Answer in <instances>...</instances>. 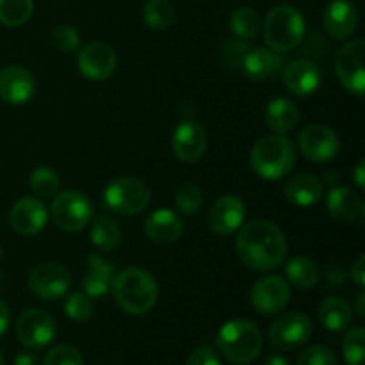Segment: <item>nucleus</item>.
Masks as SVG:
<instances>
[{
    "label": "nucleus",
    "instance_id": "21",
    "mask_svg": "<svg viewBox=\"0 0 365 365\" xmlns=\"http://www.w3.org/2000/svg\"><path fill=\"white\" fill-rule=\"evenodd\" d=\"M284 84L294 96H309L319 88L321 70L314 61L298 59L284 70Z\"/></svg>",
    "mask_w": 365,
    "mask_h": 365
},
{
    "label": "nucleus",
    "instance_id": "1",
    "mask_svg": "<svg viewBox=\"0 0 365 365\" xmlns=\"http://www.w3.org/2000/svg\"><path fill=\"white\" fill-rule=\"evenodd\" d=\"M237 255L250 269L273 271L282 266L287 242L280 228L267 220H252L239 228Z\"/></svg>",
    "mask_w": 365,
    "mask_h": 365
},
{
    "label": "nucleus",
    "instance_id": "16",
    "mask_svg": "<svg viewBox=\"0 0 365 365\" xmlns=\"http://www.w3.org/2000/svg\"><path fill=\"white\" fill-rule=\"evenodd\" d=\"M171 148L182 163H196L207 150V132L198 121H182L173 132Z\"/></svg>",
    "mask_w": 365,
    "mask_h": 365
},
{
    "label": "nucleus",
    "instance_id": "27",
    "mask_svg": "<svg viewBox=\"0 0 365 365\" xmlns=\"http://www.w3.org/2000/svg\"><path fill=\"white\" fill-rule=\"evenodd\" d=\"M319 321L327 330L344 331L351 327V307L341 298H327L319 305Z\"/></svg>",
    "mask_w": 365,
    "mask_h": 365
},
{
    "label": "nucleus",
    "instance_id": "31",
    "mask_svg": "<svg viewBox=\"0 0 365 365\" xmlns=\"http://www.w3.org/2000/svg\"><path fill=\"white\" fill-rule=\"evenodd\" d=\"M260 18L252 7H239L230 16V29L239 39H252L260 31Z\"/></svg>",
    "mask_w": 365,
    "mask_h": 365
},
{
    "label": "nucleus",
    "instance_id": "9",
    "mask_svg": "<svg viewBox=\"0 0 365 365\" xmlns=\"http://www.w3.org/2000/svg\"><path fill=\"white\" fill-rule=\"evenodd\" d=\"M365 43L364 39H355L342 46L335 59V71L344 86L346 91L362 98L365 91V71H364Z\"/></svg>",
    "mask_w": 365,
    "mask_h": 365
},
{
    "label": "nucleus",
    "instance_id": "32",
    "mask_svg": "<svg viewBox=\"0 0 365 365\" xmlns=\"http://www.w3.org/2000/svg\"><path fill=\"white\" fill-rule=\"evenodd\" d=\"M32 9V0H0V24L7 27L24 25L31 18Z\"/></svg>",
    "mask_w": 365,
    "mask_h": 365
},
{
    "label": "nucleus",
    "instance_id": "37",
    "mask_svg": "<svg viewBox=\"0 0 365 365\" xmlns=\"http://www.w3.org/2000/svg\"><path fill=\"white\" fill-rule=\"evenodd\" d=\"M93 310L95 309H93L91 298L81 292H73L64 302V312L71 321H77V323H86L91 319Z\"/></svg>",
    "mask_w": 365,
    "mask_h": 365
},
{
    "label": "nucleus",
    "instance_id": "22",
    "mask_svg": "<svg viewBox=\"0 0 365 365\" xmlns=\"http://www.w3.org/2000/svg\"><path fill=\"white\" fill-rule=\"evenodd\" d=\"M86 262H88V271L82 280V291L89 298H102L113 285V278L116 274L114 266L95 253H91Z\"/></svg>",
    "mask_w": 365,
    "mask_h": 365
},
{
    "label": "nucleus",
    "instance_id": "2",
    "mask_svg": "<svg viewBox=\"0 0 365 365\" xmlns=\"http://www.w3.org/2000/svg\"><path fill=\"white\" fill-rule=\"evenodd\" d=\"M110 291L118 307L130 316L148 314L159 298L155 278L141 267H127L114 274Z\"/></svg>",
    "mask_w": 365,
    "mask_h": 365
},
{
    "label": "nucleus",
    "instance_id": "36",
    "mask_svg": "<svg viewBox=\"0 0 365 365\" xmlns=\"http://www.w3.org/2000/svg\"><path fill=\"white\" fill-rule=\"evenodd\" d=\"M252 50V46L242 39H230L225 43L220 50V61L227 70H241L242 63H245L246 56Z\"/></svg>",
    "mask_w": 365,
    "mask_h": 365
},
{
    "label": "nucleus",
    "instance_id": "44",
    "mask_svg": "<svg viewBox=\"0 0 365 365\" xmlns=\"http://www.w3.org/2000/svg\"><path fill=\"white\" fill-rule=\"evenodd\" d=\"M353 180L359 185V189H365V160L360 159L359 164L355 166V171H353Z\"/></svg>",
    "mask_w": 365,
    "mask_h": 365
},
{
    "label": "nucleus",
    "instance_id": "38",
    "mask_svg": "<svg viewBox=\"0 0 365 365\" xmlns=\"http://www.w3.org/2000/svg\"><path fill=\"white\" fill-rule=\"evenodd\" d=\"M52 45L61 53L77 52L78 46H81V36L70 25H59L52 32Z\"/></svg>",
    "mask_w": 365,
    "mask_h": 365
},
{
    "label": "nucleus",
    "instance_id": "47",
    "mask_svg": "<svg viewBox=\"0 0 365 365\" xmlns=\"http://www.w3.org/2000/svg\"><path fill=\"white\" fill-rule=\"evenodd\" d=\"M356 312H359L360 317L365 316V294L364 292H359V294H356Z\"/></svg>",
    "mask_w": 365,
    "mask_h": 365
},
{
    "label": "nucleus",
    "instance_id": "19",
    "mask_svg": "<svg viewBox=\"0 0 365 365\" xmlns=\"http://www.w3.org/2000/svg\"><path fill=\"white\" fill-rule=\"evenodd\" d=\"M36 81L24 66H7L0 71V100L20 106L34 96Z\"/></svg>",
    "mask_w": 365,
    "mask_h": 365
},
{
    "label": "nucleus",
    "instance_id": "40",
    "mask_svg": "<svg viewBox=\"0 0 365 365\" xmlns=\"http://www.w3.org/2000/svg\"><path fill=\"white\" fill-rule=\"evenodd\" d=\"M298 365H339L334 353L324 346H310L299 355Z\"/></svg>",
    "mask_w": 365,
    "mask_h": 365
},
{
    "label": "nucleus",
    "instance_id": "29",
    "mask_svg": "<svg viewBox=\"0 0 365 365\" xmlns=\"http://www.w3.org/2000/svg\"><path fill=\"white\" fill-rule=\"evenodd\" d=\"M285 277L294 287L310 289L319 280V267L314 260L307 259V257H294L287 262Z\"/></svg>",
    "mask_w": 365,
    "mask_h": 365
},
{
    "label": "nucleus",
    "instance_id": "35",
    "mask_svg": "<svg viewBox=\"0 0 365 365\" xmlns=\"http://www.w3.org/2000/svg\"><path fill=\"white\" fill-rule=\"evenodd\" d=\"M365 330L362 327L351 328L342 341V353H344L348 365H365Z\"/></svg>",
    "mask_w": 365,
    "mask_h": 365
},
{
    "label": "nucleus",
    "instance_id": "48",
    "mask_svg": "<svg viewBox=\"0 0 365 365\" xmlns=\"http://www.w3.org/2000/svg\"><path fill=\"white\" fill-rule=\"evenodd\" d=\"M0 365H4V355H2V351H0Z\"/></svg>",
    "mask_w": 365,
    "mask_h": 365
},
{
    "label": "nucleus",
    "instance_id": "43",
    "mask_svg": "<svg viewBox=\"0 0 365 365\" xmlns=\"http://www.w3.org/2000/svg\"><path fill=\"white\" fill-rule=\"evenodd\" d=\"M11 319V309L2 298H0V337L7 331V327H9Z\"/></svg>",
    "mask_w": 365,
    "mask_h": 365
},
{
    "label": "nucleus",
    "instance_id": "5",
    "mask_svg": "<svg viewBox=\"0 0 365 365\" xmlns=\"http://www.w3.org/2000/svg\"><path fill=\"white\" fill-rule=\"evenodd\" d=\"M305 36V20L292 6H277L264 21V39L274 52H289L302 43Z\"/></svg>",
    "mask_w": 365,
    "mask_h": 365
},
{
    "label": "nucleus",
    "instance_id": "11",
    "mask_svg": "<svg viewBox=\"0 0 365 365\" xmlns=\"http://www.w3.org/2000/svg\"><path fill=\"white\" fill-rule=\"evenodd\" d=\"M291 299V287L277 274L259 278L250 291V302L259 314L273 316L284 310Z\"/></svg>",
    "mask_w": 365,
    "mask_h": 365
},
{
    "label": "nucleus",
    "instance_id": "26",
    "mask_svg": "<svg viewBox=\"0 0 365 365\" xmlns=\"http://www.w3.org/2000/svg\"><path fill=\"white\" fill-rule=\"evenodd\" d=\"M266 125L274 134L285 135L298 125L299 114L294 102L287 98H274L266 107Z\"/></svg>",
    "mask_w": 365,
    "mask_h": 365
},
{
    "label": "nucleus",
    "instance_id": "4",
    "mask_svg": "<svg viewBox=\"0 0 365 365\" xmlns=\"http://www.w3.org/2000/svg\"><path fill=\"white\" fill-rule=\"evenodd\" d=\"M216 344L228 362L246 365L259 359L262 351V335L253 321L232 319L221 327Z\"/></svg>",
    "mask_w": 365,
    "mask_h": 365
},
{
    "label": "nucleus",
    "instance_id": "13",
    "mask_svg": "<svg viewBox=\"0 0 365 365\" xmlns=\"http://www.w3.org/2000/svg\"><path fill=\"white\" fill-rule=\"evenodd\" d=\"M298 146L303 155L312 163H328L337 157L341 141L339 135L327 125L314 123L303 128L298 138Z\"/></svg>",
    "mask_w": 365,
    "mask_h": 365
},
{
    "label": "nucleus",
    "instance_id": "6",
    "mask_svg": "<svg viewBox=\"0 0 365 365\" xmlns=\"http://www.w3.org/2000/svg\"><path fill=\"white\" fill-rule=\"evenodd\" d=\"M150 189L145 182L132 177H120L110 180L103 189V203L107 209L123 216H134L148 207Z\"/></svg>",
    "mask_w": 365,
    "mask_h": 365
},
{
    "label": "nucleus",
    "instance_id": "15",
    "mask_svg": "<svg viewBox=\"0 0 365 365\" xmlns=\"http://www.w3.org/2000/svg\"><path fill=\"white\" fill-rule=\"evenodd\" d=\"M246 207L241 198L234 195L220 196L209 210V227L217 235H232L242 227Z\"/></svg>",
    "mask_w": 365,
    "mask_h": 365
},
{
    "label": "nucleus",
    "instance_id": "7",
    "mask_svg": "<svg viewBox=\"0 0 365 365\" xmlns=\"http://www.w3.org/2000/svg\"><path fill=\"white\" fill-rule=\"evenodd\" d=\"M52 220L64 232H78L93 220V203L84 192L64 191L53 196Z\"/></svg>",
    "mask_w": 365,
    "mask_h": 365
},
{
    "label": "nucleus",
    "instance_id": "33",
    "mask_svg": "<svg viewBox=\"0 0 365 365\" xmlns=\"http://www.w3.org/2000/svg\"><path fill=\"white\" fill-rule=\"evenodd\" d=\"M29 184H31L32 192L36 196H39V198H52L59 191V177L48 166L36 168L31 173Z\"/></svg>",
    "mask_w": 365,
    "mask_h": 365
},
{
    "label": "nucleus",
    "instance_id": "23",
    "mask_svg": "<svg viewBox=\"0 0 365 365\" xmlns=\"http://www.w3.org/2000/svg\"><path fill=\"white\" fill-rule=\"evenodd\" d=\"M287 202L298 207H312L323 198V182L310 173L294 175L287 180L284 187Z\"/></svg>",
    "mask_w": 365,
    "mask_h": 365
},
{
    "label": "nucleus",
    "instance_id": "12",
    "mask_svg": "<svg viewBox=\"0 0 365 365\" xmlns=\"http://www.w3.org/2000/svg\"><path fill=\"white\" fill-rule=\"evenodd\" d=\"M70 282L71 278L66 267L56 262H43L31 271L27 284L32 294L52 302V299H61L66 296Z\"/></svg>",
    "mask_w": 365,
    "mask_h": 365
},
{
    "label": "nucleus",
    "instance_id": "28",
    "mask_svg": "<svg viewBox=\"0 0 365 365\" xmlns=\"http://www.w3.org/2000/svg\"><path fill=\"white\" fill-rule=\"evenodd\" d=\"M91 230H89V239L93 245L102 252H113L121 242V228L116 220L109 216H96L91 220Z\"/></svg>",
    "mask_w": 365,
    "mask_h": 365
},
{
    "label": "nucleus",
    "instance_id": "8",
    "mask_svg": "<svg viewBox=\"0 0 365 365\" xmlns=\"http://www.w3.org/2000/svg\"><path fill=\"white\" fill-rule=\"evenodd\" d=\"M312 335V321L303 312H289L269 327V344L282 351H291L305 344Z\"/></svg>",
    "mask_w": 365,
    "mask_h": 365
},
{
    "label": "nucleus",
    "instance_id": "39",
    "mask_svg": "<svg viewBox=\"0 0 365 365\" xmlns=\"http://www.w3.org/2000/svg\"><path fill=\"white\" fill-rule=\"evenodd\" d=\"M43 365H84V359L73 346L59 344L46 353Z\"/></svg>",
    "mask_w": 365,
    "mask_h": 365
},
{
    "label": "nucleus",
    "instance_id": "18",
    "mask_svg": "<svg viewBox=\"0 0 365 365\" xmlns=\"http://www.w3.org/2000/svg\"><path fill=\"white\" fill-rule=\"evenodd\" d=\"M323 25L327 34L335 41L351 38L359 25V13L349 0H331L323 13Z\"/></svg>",
    "mask_w": 365,
    "mask_h": 365
},
{
    "label": "nucleus",
    "instance_id": "30",
    "mask_svg": "<svg viewBox=\"0 0 365 365\" xmlns=\"http://www.w3.org/2000/svg\"><path fill=\"white\" fill-rule=\"evenodd\" d=\"M173 18L175 9L170 0H146L143 7V20L152 31H166Z\"/></svg>",
    "mask_w": 365,
    "mask_h": 365
},
{
    "label": "nucleus",
    "instance_id": "3",
    "mask_svg": "<svg viewBox=\"0 0 365 365\" xmlns=\"http://www.w3.org/2000/svg\"><path fill=\"white\" fill-rule=\"evenodd\" d=\"M250 164L259 177L266 180H280L294 168V145L291 139L282 134L266 135L253 145Z\"/></svg>",
    "mask_w": 365,
    "mask_h": 365
},
{
    "label": "nucleus",
    "instance_id": "46",
    "mask_svg": "<svg viewBox=\"0 0 365 365\" xmlns=\"http://www.w3.org/2000/svg\"><path fill=\"white\" fill-rule=\"evenodd\" d=\"M264 365H291V362L282 355H269L266 359V362H264Z\"/></svg>",
    "mask_w": 365,
    "mask_h": 365
},
{
    "label": "nucleus",
    "instance_id": "17",
    "mask_svg": "<svg viewBox=\"0 0 365 365\" xmlns=\"http://www.w3.org/2000/svg\"><path fill=\"white\" fill-rule=\"evenodd\" d=\"M48 221V210L32 196H24L13 205L9 212V225L16 234L20 235H36L46 227Z\"/></svg>",
    "mask_w": 365,
    "mask_h": 365
},
{
    "label": "nucleus",
    "instance_id": "10",
    "mask_svg": "<svg viewBox=\"0 0 365 365\" xmlns=\"http://www.w3.org/2000/svg\"><path fill=\"white\" fill-rule=\"evenodd\" d=\"M16 337L25 348L43 349L56 337V321L41 309H29L16 321Z\"/></svg>",
    "mask_w": 365,
    "mask_h": 365
},
{
    "label": "nucleus",
    "instance_id": "14",
    "mask_svg": "<svg viewBox=\"0 0 365 365\" xmlns=\"http://www.w3.org/2000/svg\"><path fill=\"white\" fill-rule=\"evenodd\" d=\"M77 68L88 81L102 82L116 70V53L106 43H89L78 52Z\"/></svg>",
    "mask_w": 365,
    "mask_h": 365
},
{
    "label": "nucleus",
    "instance_id": "34",
    "mask_svg": "<svg viewBox=\"0 0 365 365\" xmlns=\"http://www.w3.org/2000/svg\"><path fill=\"white\" fill-rule=\"evenodd\" d=\"M175 205L185 216H196L203 207V192L192 182H185L175 192Z\"/></svg>",
    "mask_w": 365,
    "mask_h": 365
},
{
    "label": "nucleus",
    "instance_id": "42",
    "mask_svg": "<svg viewBox=\"0 0 365 365\" xmlns=\"http://www.w3.org/2000/svg\"><path fill=\"white\" fill-rule=\"evenodd\" d=\"M351 278L359 287L365 285V257L360 255L351 267Z\"/></svg>",
    "mask_w": 365,
    "mask_h": 365
},
{
    "label": "nucleus",
    "instance_id": "25",
    "mask_svg": "<svg viewBox=\"0 0 365 365\" xmlns=\"http://www.w3.org/2000/svg\"><path fill=\"white\" fill-rule=\"evenodd\" d=\"M327 209L339 223H351L362 212V198L349 187H334L327 198Z\"/></svg>",
    "mask_w": 365,
    "mask_h": 365
},
{
    "label": "nucleus",
    "instance_id": "24",
    "mask_svg": "<svg viewBox=\"0 0 365 365\" xmlns=\"http://www.w3.org/2000/svg\"><path fill=\"white\" fill-rule=\"evenodd\" d=\"M282 66H284V57L280 56V52L271 48H255L250 50L241 70L252 81H264L280 73Z\"/></svg>",
    "mask_w": 365,
    "mask_h": 365
},
{
    "label": "nucleus",
    "instance_id": "20",
    "mask_svg": "<svg viewBox=\"0 0 365 365\" xmlns=\"http://www.w3.org/2000/svg\"><path fill=\"white\" fill-rule=\"evenodd\" d=\"M145 234L155 245H171L184 234V221L175 210L157 209L146 217Z\"/></svg>",
    "mask_w": 365,
    "mask_h": 365
},
{
    "label": "nucleus",
    "instance_id": "45",
    "mask_svg": "<svg viewBox=\"0 0 365 365\" xmlns=\"http://www.w3.org/2000/svg\"><path fill=\"white\" fill-rule=\"evenodd\" d=\"M13 365H38V359H36L32 353H20V355L14 359Z\"/></svg>",
    "mask_w": 365,
    "mask_h": 365
},
{
    "label": "nucleus",
    "instance_id": "41",
    "mask_svg": "<svg viewBox=\"0 0 365 365\" xmlns=\"http://www.w3.org/2000/svg\"><path fill=\"white\" fill-rule=\"evenodd\" d=\"M185 365H221L220 356L209 346H200L189 355Z\"/></svg>",
    "mask_w": 365,
    "mask_h": 365
}]
</instances>
